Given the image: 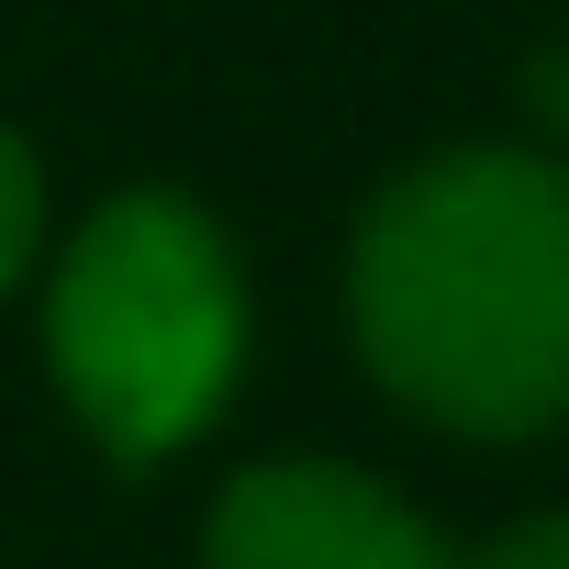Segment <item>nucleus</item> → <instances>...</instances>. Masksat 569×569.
Segmentation results:
<instances>
[{
  "label": "nucleus",
  "mask_w": 569,
  "mask_h": 569,
  "mask_svg": "<svg viewBox=\"0 0 569 569\" xmlns=\"http://www.w3.org/2000/svg\"><path fill=\"white\" fill-rule=\"evenodd\" d=\"M380 391L447 436L525 447L569 402V179L547 146H447L402 168L347 257Z\"/></svg>",
  "instance_id": "obj_1"
},
{
  "label": "nucleus",
  "mask_w": 569,
  "mask_h": 569,
  "mask_svg": "<svg viewBox=\"0 0 569 569\" xmlns=\"http://www.w3.org/2000/svg\"><path fill=\"white\" fill-rule=\"evenodd\" d=\"M46 358L112 469L179 458L246 369V279H234L223 223L179 190L101 201L57 257Z\"/></svg>",
  "instance_id": "obj_2"
},
{
  "label": "nucleus",
  "mask_w": 569,
  "mask_h": 569,
  "mask_svg": "<svg viewBox=\"0 0 569 569\" xmlns=\"http://www.w3.org/2000/svg\"><path fill=\"white\" fill-rule=\"evenodd\" d=\"M201 569H469L391 480L336 458H268L223 480L201 525Z\"/></svg>",
  "instance_id": "obj_3"
},
{
  "label": "nucleus",
  "mask_w": 569,
  "mask_h": 569,
  "mask_svg": "<svg viewBox=\"0 0 569 569\" xmlns=\"http://www.w3.org/2000/svg\"><path fill=\"white\" fill-rule=\"evenodd\" d=\"M34 234H46V179H34V146L0 123V291L34 268Z\"/></svg>",
  "instance_id": "obj_4"
},
{
  "label": "nucleus",
  "mask_w": 569,
  "mask_h": 569,
  "mask_svg": "<svg viewBox=\"0 0 569 569\" xmlns=\"http://www.w3.org/2000/svg\"><path fill=\"white\" fill-rule=\"evenodd\" d=\"M480 569H569V525L558 513H525V525H502L480 547Z\"/></svg>",
  "instance_id": "obj_5"
}]
</instances>
